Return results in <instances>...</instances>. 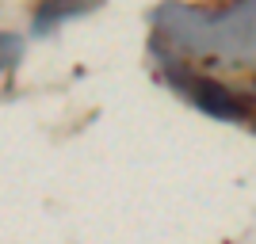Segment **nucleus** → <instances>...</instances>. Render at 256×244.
<instances>
[{
  "mask_svg": "<svg viewBox=\"0 0 256 244\" xmlns=\"http://www.w3.org/2000/svg\"><path fill=\"white\" fill-rule=\"evenodd\" d=\"M172 84L180 88V96H188L199 111H206V115H214V118H241V115H245V103H241L230 88L214 84V80H206V76L176 73V76H172Z\"/></svg>",
  "mask_w": 256,
  "mask_h": 244,
  "instance_id": "obj_1",
  "label": "nucleus"
},
{
  "mask_svg": "<svg viewBox=\"0 0 256 244\" xmlns=\"http://www.w3.org/2000/svg\"><path fill=\"white\" fill-rule=\"evenodd\" d=\"M20 50H23V42L16 38V34H4V31H0V73L20 61Z\"/></svg>",
  "mask_w": 256,
  "mask_h": 244,
  "instance_id": "obj_3",
  "label": "nucleus"
},
{
  "mask_svg": "<svg viewBox=\"0 0 256 244\" xmlns=\"http://www.w3.org/2000/svg\"><path fill=\"white\" fill-rule=\"evenodd\" d=\"M96 4H100V0H42V4H38V11H34V31L46 34V31H54L58 23L76 19V15L92 11Z\"/></svg>",
  "mask_w": 256,
  "mask_h": 244,
  "instance_id": "obj_2",
  "label": "nucleus"
}]
</instances>
